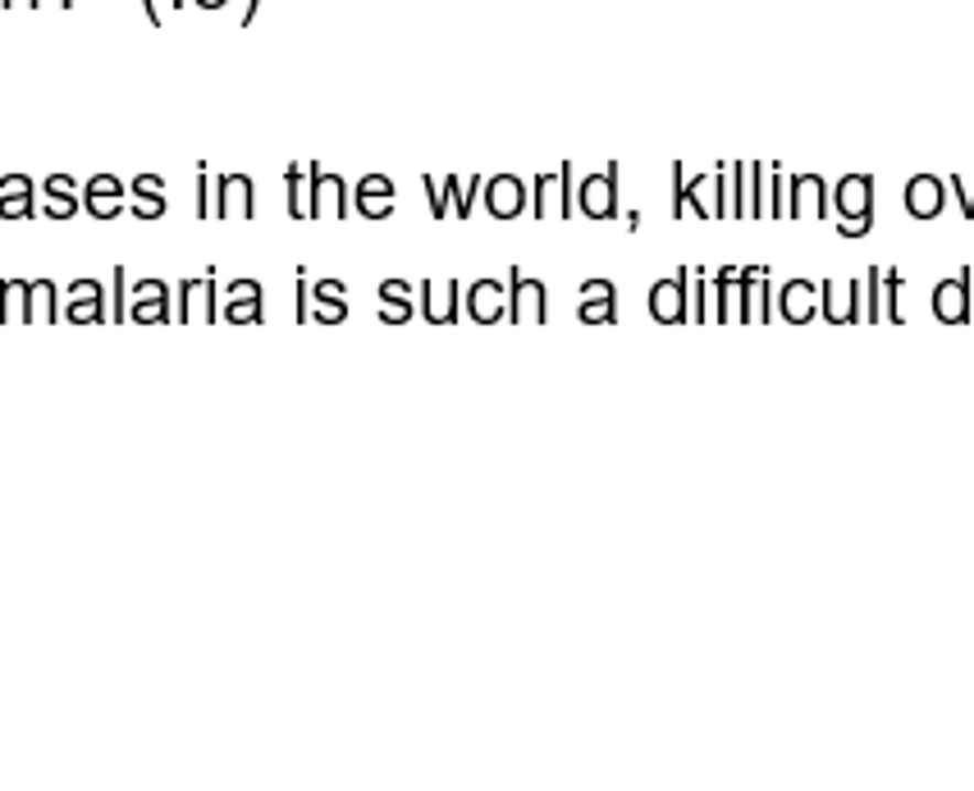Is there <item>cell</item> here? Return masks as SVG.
Listing matches in <instances>:
<instances>
[{
  "instance_id": "1",
  "label": "cell",
  "mask_w": 974,
  "mask_h": 791,
  "mask_svg": "<svg viewBox=\"0 0 974 791\" xmlns=\"http://www.w3.org/2000/svg\"><path fill=\"white\" fill-rule=\"evenodd\" d=\"M833 210L842 238H865L874 229V174H846L833 188Z\"/></svg>"
},
{
  "instance_id": "2",
  "label": "cell",
  "mask_w": 974,
  "mask_h": 791,
  "mask_svg": "<svg viewBox=\"0 0 974 791\" xmlns=\"http://www.w3.org/2000/svg\"><path fill=\"white\" fill-rule=\"evenodd\" d=\"M787 216L791 220H805V216L824 220V216H833V193H829L824 178H819V174H791V184H787Z\"/></svg>"
},
{
  "instance_id": "3",
  "label": "cell",
  "mask_w": 974,
  "mask_h": 791,
  "mask_svg": "<svg viewBox=\"0 0 974 791\" xmlns=\"http://www.w3.org/2000/svg\"><path fill=\"white\" fill-rule=\"evenodd\" d=\"M576 210L586 220H614L618 216V165H604L576 188Z\"/></svg>"
},
{
  "instance_id": "4",
  "label": "cell",
  "mask_w": 974,
  "mask_h": 791,
  "mask_svg": "<svg viewBox=\"0 0 974 791\" xmlns=\"http://www.w3.org/2000/svg\"><path fill=\"white\" fill-rule=\"evenodd\" d=\"M210 216L220 220H252L257 216V188L248 174H220L216 184V197H210Z\"/></svg>"
},
{
  "instance_id": "5",
  "label": "cell",
  "mask_w": 974,
  "mask_h": 791,
  "mask_svg": "<svg viewBox=\"0 0 974 791\" xmlns=\"http://www.w3.org/2000/svg\"><path fill=\"white\" fill-rule=\"evenodd\" d=\"M307 178H312V193H307V216L316 220V216H348V184L339 174H325L321 165H307Z\"/></svg>"
},
{
  "instance_id": "6",
  "label": "cell",
  "mask_w": 974,
  "mask_h": 791,
  "mask_svg": "<svg viewBox=\"0 0 974 791\" xmlns=\"http://www.w3.org/2000/svg\"><path fill=\"white\" fill-rule=\"evenodd\" d=\"M686 284H691V270H678V275H668L650 289V316L659 325H682L691 321L686 316Z\"/></svg>"
},
{
  "instance_id": "7",
  "label": "cell",
  "mask_w": 974,
  "mask_h": 791,
  "mask_svg": "<svg viewBox=\"0 0 974 791\" xmlns=\"http://www.w3.org/2000/svg\"><path fill=\"white\" fill-rule=\"evenodd\" d=\"M544 284L527 270H508V321H544Z\"/></svg>"
},
{
  "instance_id": "8",
  "label": "cell",
  "mask_w": 974,
  "mask_h": 791,
  "mask_svg": "<svg viewBox=\"0 0 974 791\" xmlns=\"http://www.w3.org/2000/svg\"><path fill=\"white\" fill-rule=\"evenodd\" d=\"M78 197H83V210H87L93 220H115V216H125V184H119L115 174L87 178Z\"/></svg>"
},
{
  "instance_id": "9",
  "label": "cell",
  "mask_w": 974,
  "mask_h": 791,
  "mask_svg": "<svg viewBox=\"0 0 974 791\" xmlns=\"http://www.w3.org/2000/svg\"><path fill=\"white\" fill-rule=\"evenodd\" d=\"M480 197H485V210H490L495 220H517L527 210V188H522V178H512V174L485 178Z\"/></svg>"
},
{
  "instance_id": "10",
  "label": "cell",
  "mask_w": 974,
  "mask_h": 791,
  "mask_svg": "<svg viewBox=\"0 0 974 791\" xmlns=\"http://www.w3.org/2000/svg\"><path fill=\"white\" fill-rule=\"evenodd\" d=\"M942 206H948V184L933 174H916L906 184V216L910 220H938Z\"/></svg>"
},
{
  "instance_id": "11",
  "label": "cell",
  "mask_w": 974,
  "mask_h": 791,
  "mask_svg": "<svg viewBox=\"0 0 974 791\" xmlns=\"http://www.w3.org/2000/svg\"><path fill=\"white\" fill-rule=\"evenodd\" d=\"M933 316L942 325H965L970 321V270H961V275L942 280L933 289Z\"/></svg>"
},
{
  "instance_id": "12",
  "label": "cell",
  "mask_w": 974,
  "mask_h": 791,
  "mask_svg": "<svg viewBox=\"0 0 974 791\" xmlns=\"http://www.w3.org/2000/svg\"><path fill=\"white\" fill-rule=\"evenodd\" d=\"M467 316L476 325L508 321V289H504V280H476L467 289Z\"/></svg>"
},
{
  "instance_id": "13",
  "label": "cell",
  "mask_w": 974,
  "mask_h": 791,
  "mask_svg": "<svg viewBox=\"0 0 974 791\" xmlns=\"http://www.w3.org/2000/svg\"><path fill=\"white\" fill-rule=\"evenodd\" d=\"M814 312H819V284L814 280H787L782 293H778L773 316H782L791 325H805V321H814Z\"/></svg>"
},
{
  "instance_id": "14",
  "label": "cell",
  "mask_w": 974,
  "mask_h": 791,
  "mask_svg": "<svg viewBox=\"0 0 974 791\" xmlns=\"http://www.w3.org/2000/svg\"><path fill=\"white\" fill-rule=\"evenodd\" d=\"M37 216V188L28 174H6L0 178V220H28Z\"/></svg>"
},
{
  "instance_id": "15",
  "label": "cell",
  "mask_w": 974,
  "mask_h": 791,
  "mask_svg": "<svg viewBox=\"0 0 974 791\" xmlns=\"http://www.w3.org/2000/svg\"><path fill=\"white\" fill-rule=\"evenodd\" d=\"M421 316L431 325H453L458 321V280H425L421 284Z\"/></svg>"
},
{
  "instance_id": "16",
  "label": "cell",
  "mask_w": 974,
  "mask_h": 791,
  "mask_svg": "<svg viewBox=\"0 0 974 791\" xmlns=\"http://www.w3.org/2000/svg\"><path fill=\"white\" fill-rule=\"evenodd\" d=\"M824 321L833 325H846V321H861V280H824Z\"/></svg>"
},
{
  "instance_id": "17",
  "label": "cell",
  "mask_w": 974,
  "mask_h": 791,
  "mask_svg": "<svg viewBox=\"0 0 974 791\" xmlns=\"http://www.w3.org/2000/svg\"><path fill=\"white\" fill-rule=\"evenodd\" d=\"M353 206H357V216H367V220L393 216V184L385 174H367L357 184V193H353Z\"/></svg>"
},
{
  "instance_id": "18",
  "label": "cell",
  "mask_w": 974,
  "mask_h": 791,
  "mask_svg": "<svg viewBox=\"0 0 974 791\" xmlns=\"http://www.w3.org/2000/svg\"><path fill=\"white\" fill-rule=\"evenodd\" d=\"M576 316H582L586 325H614L618 321V293H614V284H604V280H586V289H582V307H576Z\"/></svg>"
},
{
  "instance_id": "19",
  "label": "cell",
  "mask_w": 974,
  "mask_h": 791,
  "mask_svg": "<svg viewBox=\"0 0 974 791\" xmlns=\"http://www.w3.org/2000/svg\"><path fill=\"white\" fill-rule=\"evenodd\" d=\"M165 184H161V174H138L133 178V216L138 220H161L165 216Z\"/></svg>"
},
{
  "instance_id": "20",
  "label": "cell",
  "mask_w": 974,
  "mask_h": 791,
  "mask_svg": "<svg viewBox=\"0 0 974 791\" xmlns=\"http://www.w3.org/2000/svg\"><path fill=\"white\" fill-rule=\"evenodd\" d=\"M0 321H33V280H0Z\"/></svg>"
},
{
  "instance_id": "21",
  "label": "cell",
  "mask_w": 974,
  "mask_h": 791,
  "mask_svg": "<svg viewBox=\"0 0 974 791\" xmlns=\"http://www.w3.org/2000/svg\"><path fill=\"white\" fill-rule=\"evenodd\" d=\"M380 321L385 325L412 321V284L408 280H385L380 284Z\"/></svg>"
},
{
  "instance_id": "22",
  "label": "cell",
  "mask_w": 974,
  "mask_h": 791,
  "mask_svg": "<svg viewBox=\"0 0 974 791\" xmlns=\"http://www.w3.org/2000/svg\"><path fill=\"white\" fill-rule=\"evenodd\" d=\"M312 297H316V321H325V325H339V321H348V302H344V280H321L316 289H312Z\"/></svg>"
},
{
  "instance_id": "23",
  "label": "cell",
  "mask_w": 974,
  "mask_h": 791,
  "mask_svg": "<svg viewBox=\"0 0 974 791\" xmlns=\"http://www.w3.org/2000/svg\"><path fill=\"white\" fill-rule=\"evenodd\" d=\"M129 321H138V325H165V321H174L170 293H142V297H133Z\"/></svg>"
},
{
  "instance_id": "24",
  "label": "cell",
  "mask_w": 974,
  "mask_h": 791,
  "mask_svg": "<svg viewBox=\"0 0 974 791\" xmlns=\"http://www.w3.org/2000/svg\"><path fill=\"white\" fill-rule=\"evenodd\" d=\"M480 184H485V178H467V184H458V178H444V202H448V210H458V220L472 216V202L480 197Z\"/></svg>"
},
{
  "instance_id": "25",
  "label": "cell",
  "mask_w": 974,
  "mask_h": 791,
  "mask_svg": "<svg viewBox=\"0 0 974 791\" xmlns=\"http://www.w3.org/2000/svg\"><path fill=\"white\" fill-rule=\"evenodd\" d=\"M59 321H74V325H97V321H106V293H97V297H69V307L59 312Z\"/></svg>"
},
{
  "instance_id": "26",
  "label": "cell",
  "mask_w": 974,
  "mask_h": 791,
  "mask_svg": "<svg viewBox=\"0 0 974 791\" xmlns=\"http://www.w3.org/2000/svg\"><path fill=\"white\" fill-rule=\"evenodd\" d=\"M220 316L234 321V325H252V321L266 316V302H261V293H238V297H229V307Z\"/></svg>"
},
{
  "instance_id": "27",
  "label": "cell",
  "mask_w": 974,
  "mask_h": 791,
  "mask_svg": "<svg viewBox=\"0 0 974 791\" xmlns=\"http://www.w3.org/2000/svg\"><path fill=\"white\" fill-rule=\"evenodd\" d=\"M302 178H307V165H289L284 184H289V216L293 220H312L307 216V193H302Z\"/></svg>"
},
{
  "instance_id": "28",
  "label": "cell",
  "mask_w": 974,
  "mask_h": 791,
  "mask_svg": "<svg viewBox=\"0 0 974 791\" xmlns=\"http://www.w3.org/2000/svg\"><path fill=\"white\" fill-rule=\"evenodd\" d=\"M59 321V307H55V280H33V321Z\"/></svg>"
},
{
  "instance_id": "29",
  "label": "cell",
  "mask_w": 974,
  "mask_h": 791,
  "mask_svg": "<svg viewBox=\"0 0 974 791\" xmlns=\"http://www.w3.org/2000/svg\"><path fill=\"white\" fill-rule=\"evenodd\" d=\"M878 289H883V321H897V325H901V312H897V297H901V275H897V270H883Z\"/></svg>"
},
{
  "instance_id": "30",
  "label": "cell",
  "mask_w": 974,
  "mask_h": 791,
  "mask_svg": "<svg viewBox=\"0 0 974 791\" xmlns=\"http://www.w3.org/2000/svg\"><path fill=\"white\" fill-rule=\"evenodd\" d=\"M83 210V202L78 197H65V193H46V202H42V216L46 220H74Z\"/></svg>"
},
{
  "instance_id": "31",
  "label": "cell",
  "mask_w": 974,
  "mask_h": 791,
  "mask_svg": "<svg viewBox=\"0 0 974 791\" xmlns=\"http://www.w3.org/2000/svg\"><path fill=\"white\" fill-rule=\"evenodd\" d=\"M878 280H883V270H869V275H865V289H869V293H865V312H861L865 321H883V293H878Z\"/></svg>"
},
{
  "instance_id": "32",
  "label": "cell",
  "mask_w": 974,
  "mask_h": 791,
  "mask_svg": "<svg viewBox=\"0 0 974 791\" xmlns=\"http://www.w3.org/2000/svg\"><path fill=\"white\" fill-rule=\"evenodd\" d=\"M110 293H115V321H129V307H125V266L110 270Z\"/></svg>"
},
{
  "instance_id": "33",
  "label": "cell",
  "mask_w": 974,
  "mask_h": 791,
  "mask_svg": "<svg viewBox=\"0 0 974 791\" xmlns=\"http://www.w3.org/2000/svg\"><path fill=\"white\" fill-rule=\"evenodd\" d=\"M952 197L961 202V216H965V220H974V184H965L961 174H952Z\"/></svg>"
},
{
  "instance_id": "34",
  "label": "cell",
  "mask_w": 974,
  "mask_h": 791,
  "mask_svg": "<svg viewBox=\"0 0 974 791\" xmlns=\"http://www.w3.org/2000/svg\"><path fill=\"white\" fill-rule=\"evenodd\" d=\"M421 188H425V197H431V216H435V220H444V216H448V202H444V188L435 184V178H421Z\"/></svg>"
},
{
  "instance_id": "35",
  "label": "cell",
  "mask_w": 974,
  "mask_h": 791,
  "mask_svg": "<svg viewBox=\"0 0 974 791\" xmlns=\"http://www.w3.org/2000/svg\"><path fill=\"white\" fill-rule=\"evenodd\" d=\"M197 220H210V178H206V165H197Z\"/></svg>"
},
{
  "instance_id": "36",
  "label": "cell",
  "mask_w": 974,
  "mask_h": 791,
  "mask_svg": "<svg viewBox=\"0 0 974 791\" xmlns=\"http://www.w3.org/2000/svg\"><path fill=\"white\" fill-rule=\"evenodd\" d=\"M101 293V284L93 280V275H78L74 284H69V297H97Z\"/></svg>"
},
{
  "instance_id": "37",
  "label": "cell",
  "mask_w": 974,
  "mask_h": 791,
  "mask_svg": "<svg viewBox=\"0 0 974 791\" xmlns=\"http://www.w3.org/2000/svg\"><path fill=\"white\" fill-rule=\"evenodd\" d=\"M46 193H65V197H78V188H74V178H69V174H51V178H46Z\"/></svg>"
}]
</instances>
